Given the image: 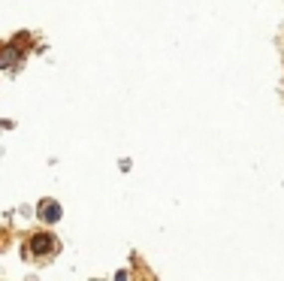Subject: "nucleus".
<instances>
[{"mask_svg": "<svg viewBox=\"0 0 284 281\" xmlns=\"http://www.w3.org/2000/svg\"><path fill=\"white\" fill-rule=\"evenodd\" d=\"M30 251H33L36 257H43V254H49V251H55V239H52L49 233H36V236L30 239Z\"/></svg>", "mask_w": 284, "mask_h": 281, "instance_id": "nucleus-1", "label": "nucleus"}, {"mask_svg": "<svg viewBox=\"0 0 284 281\" xmlns=\"http://www.w3.org/2000/svg\"><path fill=\"white\" fill-rule=\"evenodd\" d=\"M39 218L49 221V224L61 221V206L55 203V199H43V203H39Z\"/></svg>", "mask_w": 284, "mask_h": 281, "instance_id": "nucleus-2", "label": "nucleus"}, {"mask_svg": "<svg viewBox=\"0 0 284 281\" xmlns=\"http://www.w3.org/2000/svg\"><path fill=\"white\" fill-rule=\"evenodd\" d=\"M21 64V52L15 46H6V49H0V67H18Z\"/></svg>", "mask_w": 284, "mask_h": 281, "instance_id": "nucleus-3", "label": "nucleus"}]
</instances>
